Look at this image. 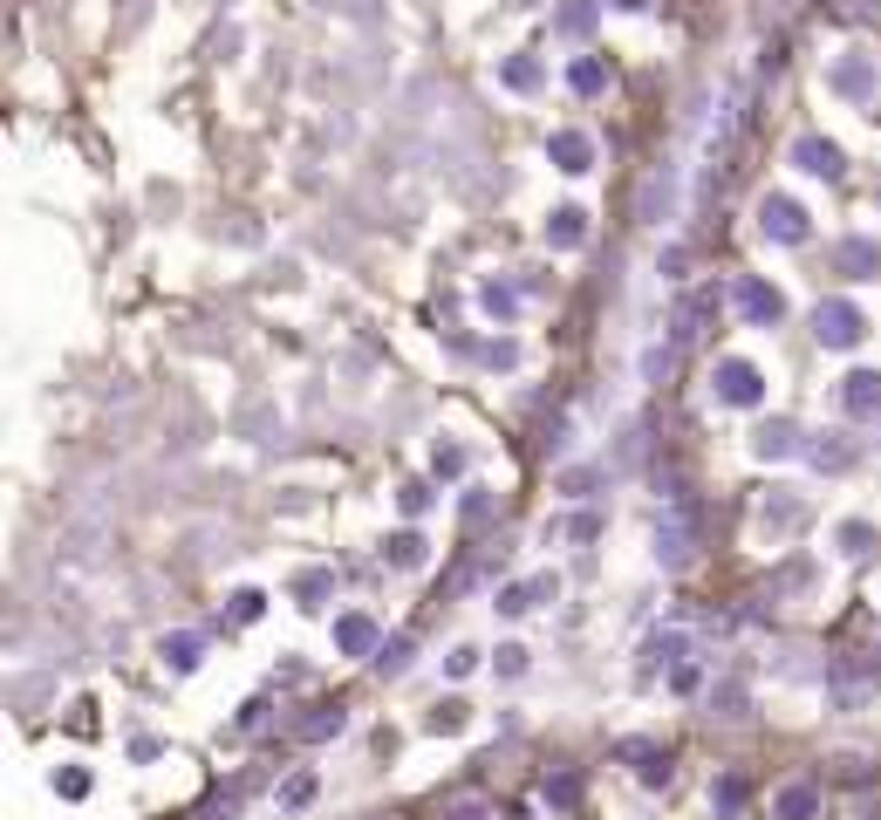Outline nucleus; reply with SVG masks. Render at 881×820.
Masks as SVG:
<instances>
[{
	"label": "nucleus",
	"mask_w": 881,
	"mask_h": 820,
	"mask_svg": "<svg viewBox=\"0 0 881 820\" xmlns=\"http://www.w3.org/2000/svg\"><path fill=\"white\" fill-rule=\"evenodd\" d=\"M691 554H697V527L684 520V506H670L663 527H656V561L663 568H691Z\"/></svg>",
	"instance_id": "nucleus-6"
},
{
	"label": "nucleus",
	"mask_w": 881,
	"mask_h": 820,
	"mask_svg": "<svg viewBox=\"0 0 881 820\" xmlns=\"http://www.w3.org/2000/svg\"><path fill=\"white\" fill-rule=\"evenodd\" d=\"M404 656H411V636H396V643H383V656H376V671H383V677H396V671H404Z\"/></svg>",
	"instance_id": "nucleus-34"
},
{
	"label": "nucleus",
	"mask_w": 881,
	"mask_h": 820,
	"mask_svg": "<svg viewBox=\"0 0 881 820\" xmlns=\"http://www.w3.org/2000/svg\"><path fill=\"white\" fill-rule=\"evenodd\" d=\"M840 411H848L854 424L881 417V370H848L840 376Z\"/></svg>",
	"instance_id": "nucleus-7"
},
{
	"label": "nucleus",
	"mask_w": 881,
	"mask_h": 820,
	"mask_svg": "<svg viewBox=\"0 0 881 820\" xmlns=\"http://www.w3.org/2000/svg\"><path fill=\"white\" fill-rule=\"evenodd\" d=\"M594 21H602V0H560V8H553V28L560 34H581V42L594 34Z\"/></svg>",
	"instance_id": "nucleus-20"
},
{
	"label": "nucleus",
	"mask_w": 881,
	"mask_h": 820,
	"mask_svg": "<svg viewBox=\"0 0 881 820\" xmlns=\"http://www.w3.org/2000/svg\"><path fill=\"white\" fill-rule=\"evenodd\" d=\"M807 465H813V473H848V465H854V438H840V432H813V445H807Z\"/></svg>",
	"instance_id": "nucleus-17"
},
{
	"label": "nucleus",
	"mask_w": 881,
	"mask_h": 820,
	"mask_svg": "<svg viewBox=\"0 0 881 820\" xmlns=\"http://www.w3.org/2000/svg\"><path fill=\"white\" fill-rule=\"evenodd\" d=\"M260 615H267V595L260 589H239L232 595V622H260Z\"/></svg>",
	"instance_id": "nucleus-31"
},
{
	"label": "nucleus",
	"mask_w": 881,
	"mask_h": 820,
	"mask_svg": "<svg viewBox=\"0 0 881 820\" xmlns=\"http://www.w3.org/2000/svg\"><path fill=\"white\" fill-rule=\"evenodd\" d=\"M574 793H581V787H574V772H547V800H553V807H568Z\"/></svg>",
	"instance_id": "nucleus-36"
},
{
	"label": "nucleus",
	"mask_w": 881,
	"mask_h": 820,
	"mask_svg": "<svg viewBox=\"0 0 881 820\" xmlns=\"http://www.w3.org/2000/svg\"><path fill=\"white\" fill-rule=\"evenodd\" d=\"M861 335H868V315H861L854 301L827 294V301L813 308V342H820V349H854Z\"/></svg>",
	"instance_id": "nucleus-2"
},
{
	"label": "nucleus",
	"mask_w": 881,
	"mask_h": 820,
	"mask_svg": "<svg viewBox=\"0 0 881 820\" xmlns=\"http://www.w3.org/2000/svg\"><path fill=\"white\" fill-rule=\"evenodd\" d=\"M792 520H807V506H799L792 492H779V486H773V499H766V527H792Z\"/></svg>",
	"instance_id": "nucleus-29"
},
{
	"label": "nucleus",
	"mask_w": 881,
	"mask_h": 820,
	"mask_svg": "<svg viewBox=\"0 0 881 820\" xmlns=\"http://www.w3.org/2000/svg\"><path fill=\"white\" fill-rule=\"evenodd\" d=\"M635 219L643 226H670L676 219V172L670 165H656L643 185H635Z\"/></svg>",
	"instance_id": "nucleus-5"
},
{
	"label": "nucleus",
	"mask_w": 881,
	"mask_h": 820,
	"mask_svg": "<svg viewBox=\"0 0 881 820\" xmlns=\"http://www.w3.org/2000/svg\"><path fill=\"white\" fill-rule=\"evenodd\" d=\"M792 165L807 172V178H840V165H848V158H840L833 137H799L792 144Z\"/></svg>",
	"instance_id": "nucleus-12"
},
{
	"label": "nucleus",
	"mask_w": 881,
	"mask_h": 820,
	"mask_svg": "<svg viewBox=\"0 0 881 820\" xmlns=\"http://www.w3.org/2000/svg\"><path fill=\"white\" fill-rule=\"evenodd\" d=\"M833 547H840L848 561H868V554H874V527H868V520H840V527H833Z\"/></svg>",
	"instance_id": "nucleus-23"
},
{
	"label": "nucleus",
	"mask_w": 881,
	"mask_h": 820,
	"mask_svg": "<svg viewBox=\"0 0 881 820\" xmlns=\"http://www.w3.org/2000/svg\"><path fill=\"white\" fill-rule=\"evenodd\" d=\"M758 232H766L773 247H799L813 232V212L799 199H786V191H766V199H758Z\"/></svg>",
	"instance_id": "nucleus-1"
},
{
	"label": "nucleus",
	"mask_w": 881,
	"mask_h": 820,
	"mask_svg": "<svg viewBox=\"0 0 881 820\" xmlns=\"http://www.w3.org/2000/svg\"><path fill=\"white\" fill-rule=\"evenodd\" d=\"M471 671H478V650H471V643L445 650V677H471Z\"/></svg>",
	"instance_id": "nucleus-33"
},
{
	"label": "nucleus",
	"mask_w": 881,
	"mask_h": 820,
	"mask_svg": "<svg viewBox=\"0 0 881 820\" xmlns=\"http://www.w3.org/2000/svg\"><path fill=\"white\" fill-rule=\"evenodd\" d=\"M335 731H342V712L335 705H322L314 718H301V738H335Z\"/></svg>",
	"instance_id": "nucleus-30"
},
{
	"label": "nucleus",
	"mask_w": 881,
	"mask_h": 820,
	"mask_svg": "<svg viewBox=\"0 0 881 820\" xmlns=\"http://www.w3.org/2000/svg\"><path fill=\"white\" fill-rule=\"evenodd\" d=\"M827 691H833V712H854V705H868V691H874L868 663H848V656H840V663H833V677H827Z\"/></svg>",
	"instance_id": "nucleus-11"
},
{
	"label": "nucleus",
	"mask_w": 881,
	"mask_h": 820,
	"mask_svg": "<svg viewBox=\"0 0 881 820\" xmlns=\"http://www.w3.org/2000/svg\"><path fill=\"white\" fill-rule=\"evenodd\" d=\"M643 376H650V383H656V376H670V349H663V342H656L650 356H643Z\"/></svg>",
	"instance_id": "nucleus-41"
},
{
	"label": "nucleus",
	"mask_w": 881,
	"mask_h": 820,
	"mask_svg": "<svg viewBox=\"0 0 881 820\" xmlns=\"http://www.w3.org/2000/svg\"><path fill=\"white\" fill-rule=\"evenodd\" d=\"M314 793H322V779H314V772H288V779H280V807H288V813L314 807Z\"/></svg>",
	"instance_id": "nucleus-26"
},
{
	"label": "nucleus",
	"mask_w": 881,
	"mask_h": 820,
	"mask_svg": "<svg viewBox=\"0 0 881 820\" xmlns=\"http://www.w3.org/2000/svg\"><path fill=\"white\" fill-rule=\"evenodd\" d=\"M732 308H738L745 329H779V322H786V294H779L773 281H758V273H745V281H738Z\"/></svg>",
	"instance_id": "nucleus-4"
},
{
	"label": "nucleus",
	"mask_w": 881,
	"mask_h": 820,
	"mask_svg": "<svg viewBox=\"0 0 881 820\" xmlns=\"http://www.w3.org/2000/svg\"><path fill=\"white\" fill-rule=\"evenodd\" d=\"M157 656H165V671L191 677L198 663H206V636H198V630H172V636H157Z\"/></svg>",
	"instance_id": "nucleus-13"
},
{
	"label": "nucleus",
	"mask_w": 881,
	"mask_h": 820,
	"mask_svg": "<svg viewBox=\"0 0 881 820\" xmlns=\"http://www.w3.org/2000/svg\"><path fill=\"white\" fill-rule=\"evenodd\" d=\"M813 813H820V787L813 779H786L773 800V820H813Z\"/></svg>",
	"instance_id": "nucleus-18"
},
{
	"label": "nucleus",
	"mask_w": 881,
	"mask_h": 820,
	"mask_svg": "<svg viewBox=\"0 0 881 820\" xmlns=\"http://www.w3.org/2000/svg\"><path fill=\"white\" fill-rule=\"evenodd\" d=\"M711 390H717V404H732V411H758L766 404V376H758L745 356H725L711 370Z\"/></svg>",
	"instance_id": "nucleus-3"
},
{
	"label": "nucleus",
	"mask_w": 881,
	"mask_h": 820,
	"mask_svg": "<svg viewBox=\"0 0 881 820\" xmlns=\"http://www.w3.org/2000/svg\"><path fill=\"white\" fill-rule=\"evenodd\" d=\"M55 793H62V800H83L90 779H83V772H55Z\"/></svg>",
	"instance_id": "nucleus-37"
},
{
	"label": "nucleus",
	"mask_w": 881,
	"mask_h": 820,
	"mask_svg": "<svg viewBox=\"0 0 881 820\" xmlns=\"http://www.w3.org/2000/svg\"><path fill=\"white\" fill-rule=\"evenodd\" d=\"M478 356H486V370H512V342H486Z\"/></svg>",
	"instance_id": "nucleus-39"
},
{
	"label": "nucleus",
	"mask_w": 881,
	"mask_h": 820,
	"mask_svg": "<svg viewBox=\"0 0 881 820\" xmlns=\"http://www.w3.org/2000/svg\"><path fill=\"white\" fill-rule=\"evenodd\" d=\"M588 240V212L581 206H553L547 212V247H581Z\"/></svg>",
	"instance_id": "nucleus-19"
},
{
	"label": "nucleus",
	"mask_w": 881,
	"mask_h": 820,
	"mask_svg": "<svg viewBox=\"0 0 881 820\" xmlns=\"http://www.w3.org/2000/svg\"><path fill=\"white\" fill-rule=\"evenodd\" d=\"M157 752H165V746H157L151 731H137V738H131V759H157Z\"/></svg>",
	"instance_id": "nucleus-43"
},
{
	"label": "nucleus",
	"mask_w": 881,
	"mask_h": 820,
	"mask_svg": "<svg viewBox=\"0 0 881 820\" xmlns=\"http://www.w3.org/2000/svg\"><path fill=\"white\" fill-rule=\"evenodd\" d=\"M499 83L519 90V96H533V90L547 83V69H540V55H506V62H499Z\"/></svg>",
	"instance_id": "nucleus-21"
},
{
	"label": "nucleus",
	"mask_w": 881,
	"mask_h": 820,
	"mask_svg": "<svg viewBox=\"0 0 881 820\" xmlns=\"http://www.w3.org/2000/svg\"><path fill=\"white\" fill-rule=\"evenodd\" d=\"M547 158H553V172L581 178V172H594V137L588 131H553L547 137Z\"/></svg>",
	"instance_id": "nucleus-9"
},
{
	"label": "nucleus",
	"mask_w": 881,
	"mask_h": 820,
	"mask_svg": "<svg viewBox=\"0 0 881 820\" xmlns=\"http://www.w3.org/2000/svg\"><path fill=\"white\" fill-rule=\"evenodd\" d=\"M424 554H431L424 533H396V540H383V561H390V568H424Z\"/></svg>",
	"instance_id": "nucleus-27"
},
{
	"label": "nucleus",
	"mask_w": 881,
	"mask_h": 820,
	"mask_svg": "<svg viewBox=\"0 0 881 820\" xmlns=\"http://www.w3.org/2000/svg\"><path fill=\"white\" fill-rule=\"evenodd\" d=\"M609 8H615V14H643V8H650V0H609Z\"/></svg>",
	"instance_id": "nucleus-45"
},
{
	"label": "nucleus",
	"mask_w": 881,
	"mask_h": 820,
	"mask_svg": "<svg viewBox=\"0 0 881 820\" xmlns=\"http://www.w3.org/2000/svg\"><path fill=\"white\" fill-rule=\"evenodd\" d=\"M478 308H486L493 322H512L519 315V288L512 281H486V288H478Z\"/></svg>",
	"instance_id": "nucleus-24"
},
{
	"label": "nucleus",
	"mask_w": 881,
	"mask_h": 820,
	"mask_svg": "<svg viewBox=\"0 0 881 820\" xmlns=\"http://www.w3.org/2000/svg\"><path fill=\"white\" fill-rule=\"evenodd\" d=\"M807 445H813V432H799V424H786V417L758 424V438H752V451H758V458H799Z\"/></svg>",
	"instance_id": "nucleus-10"
},
{
	"label": "nucleus",
	"mask_w": 881,
	"mask_h": 820,
	"mask_svg": "<svg viewBox=\"0 0 881 820\" xmlns=\"http://www.w3.org/2000/svg\"><path fill=\"white\" fill-rule=\"evenodd\" d=\"M833 260H840V273H854V281H874V273H881V240H868V232H848Z\"/></svg>",
	"instance_id": "nucleus-16"
},
{
	"label": "nucleus",
	"mask_w": 881,
	"mask_h": 820,
	"mask_svg": "<svg viewBox=\"0 0 881 820\" xmlns=\"http://www.w3.org/2000/svg\"><path fill=\"white\" fill-rule=\"evenodd\" d=\"M452 820H493V807H478V800H458V807H452Z\"/></svg>",
	"instance_id": "nucleus-44"
},
{
	"label": "nucleus",
	"mask_w": 881,
	"mask_h": 820,
	"mask_svg": "<svg viewBox=\"0 0 881 820\" xmlns=\"http://www.w3.org/2000/svg\"><path fill=\"white\" fill-rule=\"evenodd\" d=\"M568 90H574V96H602V90H609V69L594 62V55H574V62H568Z\"/></svg>",
	"instance_id": "nucleus-22"
},
{
	"label": "nucleus",
	"mask_w": 881,
	"mask_h": 820,
	"mask_svg": "<svg viewBox=\"0 0 881 820\" xmlns=\"http://www.w3.org/2000/svg\"><path fill=\"white\" fill-rule=\"evenodd\" d=\"M294 595H301V609H322V602L335 595V568H301Z\"/></svg>",
	"instance_id": "nucleus-25"
},
{
	"label": "nucleus",
	"mask_w": 881,
	"mask_h": 820,
	"mask_svg": "<svg viewBox=\"0 0 881 820\" xmlns=\"http://www.w3.org/2000/svg\"><path fill=\"white\" fill-rule=\"evenodd\" d=\"M670 691H676V697H697V691H704V671H697V663H676V671H670Z\"/></svg>",
	"instance_id": "nucleus-32"
},
{
	"label": "nucleus",
	"mask_w": 881,
	"mask_h": 820,
	"mask_svg": "<svg viewBox=\"0 0 881 820\" xmlns=\"http://www.w3.org/2000/svg\"><path fill=\"white\" fill-rule=\"evenodd\" d=\"M848 21H868V28H881V0H848Z\"/></svg>",
	"instance_id": "nucleus-40"
},
{
	"label": "nucleus",
	"mask_w": 881,
	"mask_h": 820,
	"mask_svg": "<svg viewBox=\"0 0 881 820\" xmlns=\"http://www.w3.org/2000/svg\"><path fill=\"white\" fill-rule=\"evenodd\" d=\"M335 650H342V656H376V650H383L376 615H342V622H335Z\"/></svg>",
	"instance_id": "nucleus-15"
},
{
	"label": "nucleus",
	"mask_w": 881,
	"mask_h": 820,
	"mask_svg": "<svg viewBox=\"0 0 881 820\" xmlns=\"http://www.w3.org/2000/svg\"><path fill=\"white\" fill-rule=\"evenodd\" d=\"M478 520H493V499L486 492H465V527H478Z\"/></svg>",
	"instance_id": "nucleus-38"
},
{
	"label": "nucleus",
	"mask_w": 881,
	"mask_h": 820,
	"mask_svg": "<svg viewBox=\"0 0 881 820\" xmlns=\"http://www.w3.org/2000/svg\"><path fill=\"white\" fill-rule=\"evenodd\" d=\"M431 499H437L431 479H404V486H396V513H411V520H417V513H431Z\"/></svg>",
	"instance_id": "nucleus-28"
},
{
	"label": "nucleus",
	"mask_w": 881,
	"mask_h": 820,
	"mask_svg": "<svg viewBox=\"0 0 881 820\" xmlns=\"http://www.w3.org/2000/svg\"><path fill=\"white\" fill-rule=\"evenodd\" d=\"M553 589H560V574H527V581H512V589H499V615H527V609H540Z\"/></svg>",
	"instance_id": "nucleus-14"
},
{
	"label": "nucleus",
	"mask_w": 881,
	"mask_h": 820,
	"mask_svg": "<svg viewBox=\"0 0 881 820\" xmlns=\"http://www.w3.org/2000/svg\"><path fill=\"white\" fill-rule=\"evenodd\" d=\"M827 83H833V96H848V103H868L874 96V55H840L833 69H827Z\"/></svg>",
	"instance_id": "nucleus-8"
},
{
	"label": "nucleus",
	"mask_w": 881,
	"mask_h": 820,
	"mask_svg": "<svg viewBox=\"0 0 881 820\" xmlns=\"http://www.w3.org/2000/svg\"><path fill=\"white\" fill-rule=\"evenodd\" d=\"M568 533H574V540H594V533H602V513H574Z\"/></svg>",
	"instance_id": "nucleus-42"
},
{
	"label": "nucleus",
	"mask_w": 881,
	"mask_h": 820,
	"mask_svg": "<svg viewBox=\"0 0 881 820\" xmlns=\"http://www.w3.org/2000/svg\"><path fill=\"white\" fill-rule=\"evenodd\" d=\"M493 671H499V677H519V671H527V650H519V643L493 650Z\"/></svg>",
	"instance_id": "nucleus-35"
}]
</instances>
